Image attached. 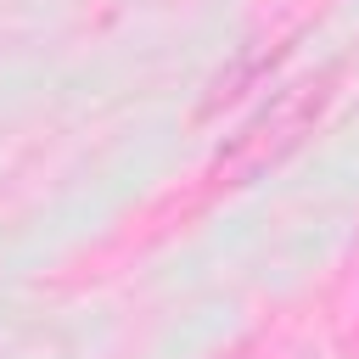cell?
Here are the masks:
<instances>
[{"mask_svg":"<svg viewBox=\"0 0 359 359\" xmlns=\"http://www.w3.org/2000/svg\"><path fill=\"white\" fill-rule=\"evenodd\" d=\"M320 107H325V84H314V90H292L275 112H264V118H258V123L219 157V174H224V168H230V174H252V168L275 163V157H280V151L320 118Z\"/></svg>","mask_w":359,"mask_h":359,"instance_id":"6da1fadb","label":"cell"}]
</instances>
